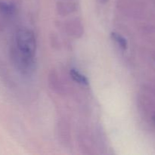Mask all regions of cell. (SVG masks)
<instances>
[{
	"label": "cell",
	"mask_w": 155,
	"mask_h": 155,
	"mask_svg": "<svg viewBox=\"0 0 155 155\" xmlns=\"http://www.w3.org/2000/svg\"><path fill=\"white\" fill-rule=\"evenodd\" d=\"M16 49L25 55L34 58L36 51V41L31 30L22 28L17 32Z\"/></svg>",
	"instance_id": "obj_1"
},
{
	"label": "cell",
	"mask_w": 155,
	"mask_h": 155,
	"mask_svg": "<svg viewBox=\"0 0 155 155\" xmlns=\"http://www.w3.org/2000/svg\"><path fill=\"white\" fill-rule=\"evenodd\" d=\"M12 58L17 68L24 74H30L34 67V58L29 57L18 51L16 48L12 51Z\"/></svg>",
	"instance_id": "obj_2"
},
{
	"label": "cell",
	"mask_w": 155,
	"mask_h": 155,
	"mask_svg": "<svg viewBox=\"0 0 155 155\" xmlns=\"http://www.w3.org/2000/svg\"><path fill=\"white\" fill-rule=\"evenodd\" d=\"M71 75L72 78L75 80L77 83H80L82 85H87L88 84V80L84 75L77 71V70L72 69L71 71Z\"/></svg>",
	"instance_id": "obj_3"
},
{
	"label": "cell",
	"mask_w": 155,
	"mask_h": 155,
	"mask_svg": "<svg viewBox=\"0 0 155 155\" xmlns=\"http://www.w3.org/2000/svg\"><path fill=\"white\" fill-rule=\"evenodd\" d=\"M15 12V8L12 5L0 1V12L5 15H12Z\"/></svg>",
	"instance_id": "obj_4"
},
{
	"label": "cell",
	"mask_w": 155,
	"mask_h": 155,
	"mask_svg": "<svg viewBox=\"0 0 155 155\" xmlns=\"http://www.w3.org/2000/svg\"><path fill=\"white\" fill-rule=\"evenodd\" d=\"M112 37H113V39L117 42V44L121 47V48H124V49H126V48H127V40L125 39V38H124L122 36H120V35H119L118 33H112Z\"/></svg>",
	"instance_id": "obj_5"
}]
</instances>
